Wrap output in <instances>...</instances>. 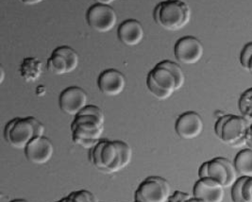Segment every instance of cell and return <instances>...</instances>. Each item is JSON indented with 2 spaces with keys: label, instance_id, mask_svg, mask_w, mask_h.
<instances>
[{
  "label": "cell",
  "instance_id": "cell-6",
  "mask_svg": "<svg viewBox=\"0 0 252 202\" xmlns=\"http://www.w3.org/2000/svg\"><path fill=\"white\" fill-rule=\"evenodd\" d=\"M6 142L16 149H25L35 137L31 117H16L9 121L4 130Z\"/></svg>",
  "mask_w": 252,
  "mask_h": 202
},
{
  "label": "cell",
  "instance_id": "cell-18",
  "mask_svg": "<svg viewBox=\"0 0 252 202\" xmlns=\"http://www.w3.org/2000/svg\"><path fill=\"white\" fill-rule=\"evenodd\" d=\"M234 167L240 177H252V149L244 148L233 160Z\"/></svg>",
  "mask_w": 252,
  "mask_h": 202
},
{
  "label": "cell",
  "instance_id": "cell-8",
  "mask_svg": "<svg viewBox=\"0 0 252 202\" xmlns=\"http://www.w3.org/2000/svg\"><path fill=\"white\" fill-rule=\"evenodd\" d=\"M204 46L195 36H184L174 45L176 60L184 65H195L203 57Z\"/></svg>",
  "mask_w": 252,
  "mask_h": 202
},
{
  "label": "cell",
  "instance_id": "cell-15",
  "mask_svg": "<svg viewBox=\"0 0 252 202\" xmlns=\"http://www.w3.org/2000/svg\"><path fill=\"white\" fill-rule=\"evenodd\" d=\"M118 40L126 46L138 45L145 37V31L140 21L136 19H126L118 26Z\"/></svg>",
  "mask_w": 252,
  "mask_h": 202
},
{
  "label": "cell",
  "instance_id": "cell-25",
  "mask_svg": "<svg viewBox=\"0 0 252 202\" xmlns=\"http://www.w3.org/2000/svg\"><path fill=\"white\" fill-rule=\"evenodd\" d=\"M67 199L69 202H97L92 193L87 190L73 192Z\"/></svg>",
  "mask_w": 252,
  "mask_h": 202
},
{
  "label": "cell",
  "instance_id": "cell-35",
  "mask_svg": "<svg viewBox=\"0 0 252 202\" xmlns=\"http://www.w3.org/2000/svg\"><path fill=\"white\" fill-rule=\"evenodd\" d=\"M36 91H37L36 93L38 94V96L42 97V96H44L46 94V87H44V86H39Z\"/></svg>",
  "mask_w": 252,
  "mask_h": 202
},
{
  "label": "cell",
  "instance_id": "cell-29",
  "mask_svg": "<svg viewBox=\"0 0 252 202\" xmlns=\"http://www.w3.org/2000/svg\"><path fill=\"white\" fill-rule=\"evenodd\" d=\"M243 197L247 202H252V177H246L243 187Z\"/></svg>",
  "mask_w": 252,
  "mask_h": 202
},
{
  "label": "cell",
  "instance_id": "cell-5",
  "mask_svg": "<svg viewBox=\"0 0 252 202\" xmlns=\"http://www.w3.org/2000/svg\"><path fill=\"white\" fill-rule=\"evenodd\" d=\"M171 196L168 180L151 176L143 180L134 193V202H167Z\"/></svg>",
  "mask_w": 252,
  "mask_h": 202
},
{
  "label": "cell",
  "instance_id": "cell-27",
  "mask_svg": "<svg viewBox=\"0 0 252 202\" xmlns=\"http://www.w3.org/2000/svg\"><path fill=\"white\" fill-rule=\"evenodd\" d=\"M79 114H83V115H92V116H95L97 117L100 121H102L105 123V114H104L103 111L95 106V105H87Z\"/></svg>",
  "mask_w": 252,
  "mask_h": 202
},
{
  "label": "cell",
  "instance_id": "cell-7",
  "mask_svg": "<svg viewBox=\"0 0 252 202\" xmlns=\"http://www.w3.org/2000/svg\"><path fill=\"white\" fill-rule=\"evenodd\" d=\"M85 19L93 31L106 34L115 28L117 23V14L110 4L94 3L86 11Z\"/></svg>",
  "mask_w": 252,
  "mask_h": 202
},
{
  "label": "cell",
  "instance_id": "cell-9",
  "mask_svg": "<svg viewBox=\"0 0 252 202\" xmlns=\"http://www.w3.org/2000/svg\"><path fill=\"white\" fill-rule=\"evenodd\" d=\"M72 137L100 140L104 132V123L92 115L78 114L71 124Z\"/></svg>",
  "mask_w": 252,
  "mask_h": 202
},
{
  "label": "cell",
  "instance_id": "cell-31",
  "mask_svg": "<svg viewBox=\"0 0 252 202\" xmlns=\"http://www.w3.org/2000/svg\"><path fill=\"white\" fill-rule=\"evenodd\" d=\"M193 196H191L188 193L185 192L177 191L174 192L172 195L169 197L167 202H186L189 199H191Z\"/></svg>",
  "mask_w": 252,
  "mask_h": 202
},
{
  "label": "cell",
  "instance_id": "cell-2",
  "mask_svg": "<svg viewBox=\"0 0 252 202\" xmlns=\"http://www.w3.org/2000/svg\"><path fill=\"white\" fill-rule=\"evenodd\" d=\"M251 124L242 115L224 114L215 124V134L224 144L238 148L246 146Z\"/></svg>",
  "mask_w": 252,
  "mask_h": 202
},
{
  "label": "cell",
  "instance_id": "cell-21",
  "mask_svg": "<svg viewBox=\"0 0 252 202\" xmlns=\"http://www.w3.org/2000/svg\"><path fill=\"white\" fill-rule=\"evenodd\" d=\"M158 65L162 67L166 68L172 73L174 78L176 79V90H181L185 83V76L182 67L177 63H174L169 60L161 61Z\"/></svg>",
  "mask_w": 252,
  "mask_h": 202
},
{
  "label": "cell",
  "instance_id": "cell-20",
  "mask_svg": "<svg viewBox=\"0 0 252 202\" xmlns=\"http://www.w3.org/2000/svg\"><path fill=\"white\" fill-rule=\"evenodd\" d=\"M53 52L58 53L63 57L67 63L68 67V73L74 72L78 67L80 62V57L75 49L70 47L68 45H61L56 47Z\"/></svg>",
  "mask_w": 252,
  "mask_h": 202
},
{
  "label": "cell",
  "instance_id": "cell-12",
  "mask_svg": "<svg viewBox=\"0 0 252 202\" xmlns=\"http://www.w3.org/2000/svg\"><path fill=\"white\" fill-rule=\"evenodd\" d=\"M27 160L36 166L48 163L54 155V146L45 136L34 137L24 149Z\"/></svg>",
  "mask_w": 252,
  "mask_h": 202
},
{
  "label": "cell",
  "instance_id": "cell-1",
  "mask_svg": "<svg viewBox=\"0 0 252 202\" xmlns=\"http://www.w3.org/2000/svg\"><path fill=\"white\" fill-rule=\"evenodd\" d=\"M152 17L160 28L169 32H178L190 22L191 9L183 0H163L154 7Z\"/></svg>",
  "mask_w": 252,
  "mask_h": 202
},
{
  "label": "cell",
  "instance_id": "cell-37",
  "mask_svg": "<svg viewBox=\"0 0 252 202\" xmlns=\"http://www.w3.org/2000/svg\"><path fill=\"white\" fill-rule=\"evenodd\" d=\"M247 71H249L250 73L252 74V56L250 61H249V64H248V68H247Z\"/></svg>",
  "mask_w": 252,
  "mask_h": 202
},
{
  "label": "cell",
  "instance_id": "cell-33",
  "mask_svg": "<svg viewBox=\"0 0 252 202\" xmlns=\"http://www.w3.org/2000/svg\"><path fill=\"white\" fill-rule=\"evenodd\" d=\"M246 146H248L249 148L252 149V123L251 124V127H250L248 135H247V144H246Z\"/></svg>",
  "mask_w": 252,
  "mask_h": 202
},
{
  "label": "cell",
  "instance_id": "cell-34",
  "mask_svg": "<svg viewBox=\"0 0 252 202\" xmlns=\"http://www.w3.org/2000/svg\"><path fill=\"white\" fill-rule=\"evenodd\" d=\"M21 3H23L25 5H35L38 3H41L44 0H19Z\"/></svg>",
  "mask_w": 252,
  "mask_h": 202
},
{
  "label": "cell",
  "instance_id": "cell-26",
  "mask_svg": "<svg viewBox=\"0 0 252 202\" xmlns=\"http://www.w3.org/2000/svg\"><path fill=\"white\" fill-rule=\"evenodd\" d=\"M246 180V177H239L238 180L235 181V183L231 186V202H247L243 197L242 187L244 184V181Z\"/></svg>",
  "mask_w": 252,
  "mask_h": 202
},
{
  "label": "cell",
  "instance_id": "cell-19",
  "mask_svg": "<svg viewBox=\"0 0 252 202\" xmlns=\"http://www.w3.org/2000/svg\"><path fill=\"white\" fill-rule=\"evenodd\" d=\"M46 68L50 73L57 76L68 74V67L65 59L53 51L46 62Z\"/></svg>",
  "mask_w": 252,
  "mask_h": 202
},
{
  "label": "cell",
  "instance_id": "cell-30",
  "mask_svg": "<svg viewBox=\"0 0 252 202\" xmlns=\"http://www.w3.org/2000/svg\"><path fill=\"white\" fill-rule=\"evenodd\" d=\"M73 142L78 145V146H81L83 148L86 149H92L94 146H95L100 140H92V139H83V138H79V137H72Z\"/></svg>",
  "mask_w": 252,
  "mask_h": 202
},
{
  "label": "cell",
  "instance_id": "cell-10",
  "mask_svg": "<svg viewBox=\"0 0 252 202\" xmlns=\"http://www.w3.org/2000/svg\"><path fill=\"white\" fill-rule=\"evenodd\" d=\"M86 92L78 86H70L62 91L59 96V107L61 111L71 116H76L88 104Z\"/></svg>",
  "mask_w": 252,
  "mask_h": 202
},
{
  "label": "cell",
  "instance_id": "cell-38",
  "mask_svg": "<svg viewBox=\"0 0 252 202\" xmlns=\"http://www.w3.org/2000/svg\"><path fill=\"white\" fill-rule=\"evenodd\" d=\"M200 202V201H199V200H197V199H195V198H194V197H192V198H191V199H189V200H188V201H187V202Z\"/></svg>",
  "mask_w": 252,
  "mask_h": 202
},
{
  "label": "cell",
  "instance_id": "cell-23",
  "mask_svg": "<svg viewBox=\"0 0 252 202\" xmlns=\"http://www.w3.org/2000/svg\"><path fill=\"white\" fill-rule=\"evenodd\" d=\"M147 87L151 95H153V97L159 101H166L172 97L173 93L162 89L149 73L147 77Z\"/></svg>",
  "mask_w": 252,
  "mask_h": 202
},
{
  "label": "cell",
  "instance_id": "cell-17",
  "mask_svg": "<svg viewBox=\"0 0 252 202\" xmlns=\"http://www.w3.org/2000/svg\"><path fill=\"white\" fill-rule=\"evenodd\" d=\"M154 80L164 90L169 91L174 94L176 92V79L172 73L166 68L162 67L158 64L149 72Z\"/></svg>",
  "mask_w": 252,
  "mask_h": 202
},
{
  "label": "cell",
  "instance_id": "cell-42",
  "mask_svg": "<svg viewBox=\"0 0 252 202\" xmlns=\"http://www.w3.org/2000/svg\"><path fill=\"white\" fill-rule=\"evenodd\" d=\"M95 1V3H102L104 4L103 0H94Z\"/></svg>",
  "mask_w": 252,
  "mask_h": 202
},
{
  "label": "cell",
  "instance_id": "cell-11",
  "mask_svg": "<svg viewBox=\"0 0 252 202\" xmlns=\"http://www.w3.org/2000/svg\"><path fill=\"white\" fill-rule=\"evenodd\" d=\"M204 123L201 115L196 112H184L175 122V132L184 140H193L202 134Z\"/></svg>",
  "mask_w": 252,
  "mask_h": 202
},
{
  "label": "cell",
  "instance_id": "cell-4",
  "mask_svg": "<svg viewBox=\"0 0 252 202\" xmlns=\"http://www.w3.org/2000/svg\"><path fill=\"white\" fill-rule=\"evenodd\" d=\"M212 178L219 181L225 188L231 187L238 180V173L233 162L224 157L214 158L203 163L198 169V179Z\"/></svg>",
  "mask_w": 252,
  "mask_h": 202
},
{
  "label": "cell",
  "instance_id": "cell-32",
  "mask_svg": "<svg viewBox=\"0 0 252 202\" xmlns=\"http://www.w3.org/2000/svg\"><path fill=\"white\" fill-rule=\"evenodd\" d=\"M31 120L33 125L34 128L35 137H42L45 136V132H46V128L43 125L42 122H40L34 116H30Z\"/></svg>",
  "mask_w": 252,
  "mask_h": 202
},
{
  "label": "cell",
  "instance_id": "cell-14",
  "mask_svg": "<svg viewBox=\"0 0 252 202\" xmlns=\"http://www.w3.org/2000/svg\"><path fill=\"white\" fill-rule=\"evenodd\" d=\"M225 187L212 178H202L195 181L193 197L202 202H222L225 197Z\"/></svg>",
  "mask_w": 252,
  "mask_h": 202
},
{
  "label": "cell",
  "instance_id": "cell-13",
  "mask_svg": "<svg viewBox=\"0 0 252 202\" xmlns=\"http://www.w3.org/2000/svg\"><path fill=\"white\" fill-rule=\"evenodd\" d=\"M97 87L104 96L116 97L125 90L126 78L123 73L116 69H106L97 78Z\"/></svg>",
  "mask_w": 252,
  "mask_h": 202
},
{
  "label": "cell",
  "instance_id": "cell-22",
  "mask_svg": "<svg viewBox=\"0 0 252 202\" xmlns=\"http://www.w3.org/2000/svg\"><path fill=\"white\" fill-rule=\"evenodd\" d=\"M238 107L241 115L252 123V87L242 93Z\"/></svg>",
  "mask_w": 252,
  "mask_h": 202
},
{
  "label": "cell",
  "instance_id": "cell-40",
  "mask_svg": "<svg viewBox=\"0 0 252 202\" xmlns=\"http://www.w3.org/2000/svg\"><path fill=\"white\" fill-rule=\"evenodd\" d=\"M69 202L68 199H67V197H66V198H63V199H62L61 201H59V202Z\"/></svg>",
  "mask_w": 252,
  "mask_h": 202
},
{
  "label": "cell",
  "instance_id": "cell-41",
  "mask_svg": "<svg viewBox=\"0 0 252 202\" xmlns=\"http://www.w3.org/2000/svg\"><path fill=\"white\" fill-rule=\"evenodd\" d=\"M113 1H115V0H103L104 4H110Z\"/></svg>",
  "mask_w": 252,
  "mask_h": 202
},
{
  "label": "cell",
  "instance_id": "cell-3",
  "mask_svg": "<svg viewBox=\"0 0 252 202\" xmlns=\"http://www.w3.org/2000/svg\"><path fill=\"white\" fill-rule=\"evenodd\" d=\"M89 160L96 168L107 174L123 169V162L115 141L100 140L89 151Z\"/></svg>",
  "mask_w": 252,
  "mask_h": 202
},
{
  "label": "cell",
  "instance_id": "cell-28",
  "mask_svg": "<svg viewBox=\"0 0 252 202\" xmlns=\"http://www.w3.org/2000/svg\"><path fill=\"white\" fill-rule=\"evenodd\" d=\"M252 56V42H249L243 46L240 53L241 67L247 70L249 61Z\"/></svg>",
  "mask_w": 252,
  "mask_h": 202
},
{
  "label": "cell",
  "instance_id": "cell-39",
  "mask_svg": "<svg viewBox=\"0 0 252 202\" xmlns=\"http://www.w3.org/2000/svg\"><path fill=\"white\" fill-rule=\"evenodd\" d=\"M28 202L27 201H25V200H21V199H17V200H13L12 202Z\"/></svg>",
  "mask_w": 252,
  "mask_h": 202
},
{
  "label": "cell",
  "instance_id": "cell-16",
  "mask_svg": "<svg viewBox=\"0 0 252 202\" xmlns=\"http://www.w3.org/2000/svg\"><path fill=\"white\" fill-rule=\"evenodd\" d=\"M19 72L26 82H35L42 76L43 63L35 57H27L21 63Z\"/></svg>",
  "mask_w": 252,
  "mask_h": 202
},
{
  "label": "cell",
  "instance_id": "cell-24",
  "mask_svg": "<svg viewBox=\"0 0 252 202\" xmlns=\"http://www.w3.org/2000/svg\"><path fill=\"white\" fill-rule=\"evenodd\" d=\"M115 144L119 149L120 155L122 157V162H123V169L126 168L130 162H131V158H132V149L130 146L121 140H115Z\"/></svg>",
  "mask_w": 252,
  "mask_h": 202
},
{
  "label": "cell",
  "instance_id": "cell-36",
  "mask_svg": "<svg viewBox=\"0 0 252 202\" xmlns=\"http://www.w3.org/2000/svg\"><path fill=\"white\" fill-rule=\"evenodd\" d=\"M0 74H1V79H0V83H3L4 82V79H5V70L3 67H0Z\"/></svg>",
  "mask_w": 252,
  "mask_h": 202
}]
</instances>
